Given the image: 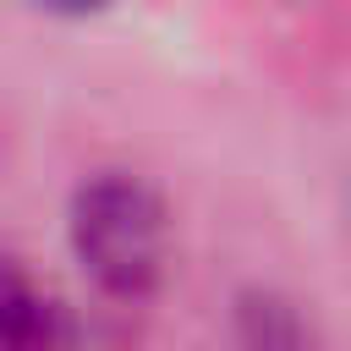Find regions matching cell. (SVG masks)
<instances>
[{
    "label": "cell",
    "mask_w": 351,
    "mask_h": 351,
    "mask_svg": "<svg viewBox=\"0 0 351 351\" xmlns=\"http://www.w3.org/2000/svg\"><path fill=\"white\" fill-rule=\"evenodd\" d=\"M33 11H49V16H99L110 11L115 0H27Z\"/></svg>",
    "instance_id": "obj_4"
},
{
    "label": "cell",
    "mask_w": 351,
    "mask_h": 351,
    "mask_svg": "<svg viewBox=\"0 0 351 351\" xmlns=\"http://www.w3.org/2000/svg\"><path fill=\"white\" fill-rule=\"evenodd\" d=\"M71 252L110 296H148L165 274V203L126 170L88 176L71 192Z\"/></svg>",
    "instance_id": "obj_1"
},
{
    "label": "cell",
    "mask_w": 351,
    "mask_h": 351,
    "mask_svg": "<svg viewBox=\"0 0 351 351\" xmlns=\"http://www.w3.org/2000/svg\"><path fill=\"white\" fill-rule=\"evenodd\" d=\"M236 335L247 351H318L307 313L280 291H241L236 296Z\"/></svg>",
    "instance_id": "obj_2"
},
{
    "label": "cell",
    "mask_w": 351,
    "mask_h": 351,
    "mask_svg": "<svg viewBox=\"0 0 351 351\" xmlns=\"http://www.w3.org/2000/svg\"><path fill=\"white\" fill-rule=\"evenodd\" d=\"M55 307L49 296L22 274L11 252H0V351H49Z\"/></svg>",
    "instance_id": "obj_3"
},
{
    "label": "cell",
    "mask_w": 351,
    "mask_h": 351,
    "mask_svg": "<svg viewBox=\"0 0 351 351\" xmlns=\"http://www.w3.org/2000/svg\"><path fill=\"white\" fill-rule=\"evenodd\" d=\"M346 208H351V181H346Z\"/></svg>",
    "instance_id": "obj_5"
}]
</instances>
